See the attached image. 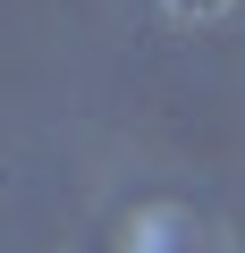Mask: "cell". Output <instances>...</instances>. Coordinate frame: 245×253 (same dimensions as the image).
<instances>
[{
  "instance_id": "cell-1",
  "label": "cell",
  "mask_w": 245,
  "mask_h": 253,
  "mask_svg": "<svg viewBox=\"0 0 245 253\" xmlns=\"http://www.w3.org/2000/svg\"><path fill=\"white\" fill-rule=\"evenodd\" d=\"M169 9H178V17H220L228 0H169Z\"/></svg>"
}]
</instances>
